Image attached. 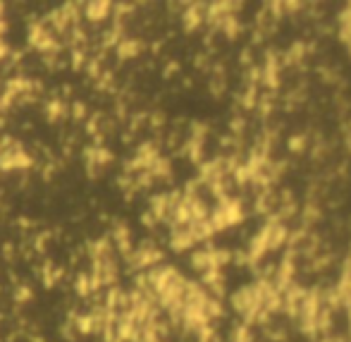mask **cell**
Instances as JSON below:
<instances>
[{
	"instance_id": "1",
	"label": "cell",
	"mask_w": 351,
	"mask_h": 342,
	"mask_svg": "<svg viewBox=\"0 0 351 342\" xmlns=\"http://www.w3.org/2000/svg\"><path fill=\"white\" fill-rule=\"evenodd\" d=\"M110 8H112V3H88L86 10H84V14H86L88 22H103V19L112 12Z\"/></svg>"
}]
</instances>
